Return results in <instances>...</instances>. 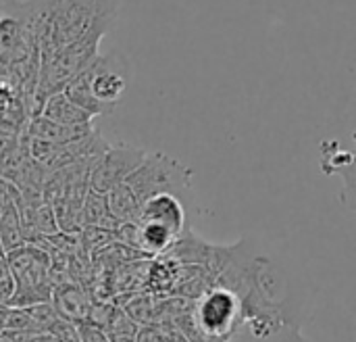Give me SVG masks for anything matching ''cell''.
Instances as JSON below:
<instances>
[{
  "instance_id": "1",
  "label": "cell",
  "mask_w": 356,
  "mask_h": 342,
  "mask_svg": "<svg viewBox=\"0 0 356 342\" xmlns=\"http://www.w3.org/2000/svg\"><path fill=\"white\" fill-rule=\"evenodd\" d=\"M119 0H52L40 29V54L102 40L117 19Z\"/></svg>"
},
{
  "instance_id": "2",
  "label": "cell",
  "mask_w": 356,
  "mask_h": 342,
  "mask_svg": "<svg viewBox=\"0 0 356 342\" xmlns=\"http://www.w3.org/2000/svg\"><path fill=\"white\" fill-rule=\"evenodd\" d=\"M127 65L115 54H98L88 67L63 90L77 107L92 117L111 113L127 90Z\"/></svg>"
},
{
  "instance_id": "3",
  "label": "cell",
  "mask_w": 356,
  "mask_h": 342,
  "mask_svg": "<svg viewBox=\"0 0 356 342\" xmlns=\"http://www.w3.org/2000/svg\"><path fill=\"white\" fill-rule=\"evenodd\" d=\"M121 186L142 211L144 203L156 194H175L177 199L190 196L192 171L169 155L148 153L144 163Z\"/></svg>"
},
{
  "instance_id": "4",
  "label": "cell",
  "mask_w": 356,
  "mask_h": 342,
  "mask_svg": "<svg viewBox=\"0 0 356 342\" xmlns=\"http://www.w3.org/2000/svg\"><path fill=\"white\" fill-rule=\"evenodd\" d=\"M17 293L10 307H33L52 303V255L40 244H23L6 255Z\"/></svg>"
},
{
  "instance_id": "5",
  "label": "cell",
  "mask_w": 356,
  "mask_h": 342,
  "mask_svg": "<svg viewBox=\"0 0 356 342\" xmlns=\"http://www.w3.org/2000/svg\"><path fill=\"white\" fill-rule=\"evenodd\" d=\"M242 303L227 288L207 290L192 311V324L196 336L202 342L229 341L242 326Z\"/></svg>"
},
{
  "instance_id": "6",
  "label": "cell",
  "mask_w": 356,
  "mask_h": 342,
  "mask_svg": "<svg viewBox=\"0 0 356 342\" xmlns=\"http://www.w3.org/2000/svg\"><path fill=\"white\" fill-rule=\"evenodd\" d=\"M146 157L148 153L138 146H129V144L111 146L90 173V190L106 196L117 186H121L144 163Z\"/></svg>"
},
{
  "instance_id": "7",
  "label": "cell",
  "mask_w": 356,
  "mask_h": 342,
  "mask_svg": "<svg viewBox=\"0 0 356 342\" xmlns=\"http://www.w3.org/2000/svg\"><path fill=\"white\" fill-rule=\"evenodd\" d=\"M136 221L161 226L181 238V234L186 232V209L181 199H177L175 194H156L144 203Z\"/></svg>"
},
{
  "instance_id": "8",
  "label": "cell",
  "mask_w": 356,
  "mask_h": 342,
  "mask_svg": "<svg viewBox=\"0 0 356 342\" xmlns=\"http://www.w3.org/2000/svg\"><path fill=\"white\" fill-rule=\"evenodd\" d=\"M92 305H94V299L90 297V293L83 286H79L75 282L54 286L52 307H54V311L58 313L60 320L71 322L75 326L88 324Z\"/></svg>"
},
{
  "instance_id": "9",
  "label": "cell",
  "mask_w": 356,
  "mask_h": 342,
  "mask_svg": "<svg viewBox=\"0 0 356 342\" xmlns=\"http://www.w3.org/2000/svg\"><path fill=\"white\" fill-rule=\"evenodd\" d=\"M94 132L92 125H86V127H67V125H60L52 119H46L44 115H33L25 127V134L29 138H35V140H44V142H50V144H71V142H77V140H83L86 136H90Z\"/></svg>"
},
{
  "instance_id": "10",
  "label": "cell",
  "mask_w": 356,
  "mask_h": 342,
  "mask_svg": "<svg viewBox=\"0 0 356 342\" xmlns=\"http://www.w3.org/2000/svg\"><path fill=\"white\" fill-rule=\"evenodd\" d=\"M40 115H44L46 119H52L60 125H67V127H86V125H92V119H94L90 113H86L81 107H77L65 92L50 96L46 100V104L42 107Z\"/></svg>"
},
{
  "instance_id": "11",
  "label": "cell",
  "mask_w": 356,
  "mask_h": 342,
  "mask_svg": "<svg viewBox=\"0 0 356 342\" xmlns=\"http://www.w3.org/2000/svg\"><path fill=\"white\" fill-rule=\"evenodd\" d=\"M21 203L0 207V242H2L4 255L27 244L25 234H23V224H21Z\"/></svg>"
},
{
  "instance_id": "12",
  "label": "cell",
  "mask_w": 356,
  "mask_h": 342,
  "mask_svg": "<svg viewBox=\"0 0 356 342\" xmlns=\"http://www.w3.org/2000/svg\"><path fill=\"white\" fill-rule=\"evenodd\" d=\"M83 226L86 228H104L117 232L121 224L113 217L108 209V199L98 192H88L86 203H83Z\"/></svg>"
},
{
  "instance_id": "13",
  "label": "cell",
  "mask_w": 356,
  "mask_h": 342,
  "mask_svg": "<svg viewBox=\"0 0 356 342\" xmlns=\"http://www.w3.org/2000/svg\"><path fill=\"white\" fill-rule=\"evenodd\" d=\"M15 293H17V284H15L10 265L4 255V257H0V307H10Z\"/></svg>"
},
{
  "instance_id": "14",
  "label": "cell",
  "mask_w": 356,
  "mask_h": 342,
  "mask_svg": "<svg viewBox=\"0 0 356 342\" xmlns=\"http://www.w3.org/2000/svg\"><path fill=\"white\" fill-rule=\"evenodd\" d=\"M342 180H344V188L340 192V201L356 213V153H355V161L340 171Z\"/></svg>"
},
{
  "instance_id": "15",
  "label": "cell",
  "mask_w": 356,
  "mask_h": 342,
  "mask_svg": "<svg viewBox=\"0 0 356 342\" xmlns=\"http://www.w3.org/2000/svg\"><path fill=\"white\" fill-rule=\"evenodd\" d=\"M300 324H286L282 326L280 330L267 334V336H261V339H248L246 342H311L309 339H305L300 334Z\"/></svg>"
},
{
  "instance_id": "16",
  "label": "cell",
  "mask_w": 356,
  "mask_h": 342,
  "mask_svg": "<svg viewBox=\"0 0 356 342\" xmlns=\"http://www.w3.org/2000/svg\"><path fill=\"white\" fill-rule=\"evenodd\" d=\"M0 257H4V249H2V242H0Z\"/></svg>"
},
{
  "instance_id": "17",
  "label": "cell",
  "mask_w": 356,
  "mask_h": 342,
  "mask_svg": "<svg viewBox=\"0 0 356 342\" xmlns=\"http://www.w3.org/2000/svg\"><path fill=\"white\" fill-rule=\"evenodd\" d=\"M0 309H2V307H0Z\"/></svg>"
}]
</instances>
